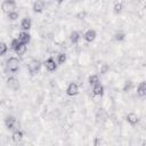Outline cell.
<instances>
[{"label": "cell", "instance_id": "cell-9", "mask_svg": "<svg viewBox=\"0 0 146 146\" xmlns=\"http://www.w3.org/2000/svg\"><path fill=\"white\" fill-rule=\"evenodd\" d=\"M92 95L94 96H102L104 94V87L100 83H97L95 86H92Z\"/></svg>", "mask_w": 146, "mask_h": 146}, {"label": "cell", "instance_id": "cell-17", "mask_svg": "<svg viewBox=\"0 0 146 146\" xmlns=\"http://www.w3.org/2000/svg\"><path fill=\"white\" fill-rule=\"evenodd\" d=\"M79 40H80V33L76 32V31H73V32L71 33V41H72L73 43H76Z\"/></svg>", "mask_w": 146, "mask_h": 146}, {"label": "cell", "instance_id": "cell-25", "mask_svg": "<svg viewBox=\"0 0 146 146\" xmlns=\"http://www.w3.org/2000/svg\"><path fill=\"white\" fill-rule=\"evenodd\" d=\"M84 16H86V13H84V11H83V13H80V14H78V17H79V18H83Z\"/></svg>", "mask_w": 146, "mask_h": 146}, {"label": "cell", "instance_id": "cell-10", "mask_svg": "<svg viewBox=\"0 0 146 146\" xmlns=\"http://www.w3.org/2000/svg\"><path fill=\"white\" fill-rule=\"evenodd\" d=\"M43 9H44V2L41 0H36L33 5V10L35 13H42Z\"/></svg>", "mask_w": 146, "mask_h": 146}, {"label": "cell", "instance_id": "cell-13", "mask_svg": "<svg viewBox=\"0 0 146 146\" xmlns=\"http://www.w3.org/2000/svg\"><path fill=\"white\" fill-rule=\"evenodd\" d=\"M26 49H27V47H26V43H23V42H19V44L17 46V48L14 50L17 55H24L25 54V51H26Z\"/></svg>", "mask_w": 146, "mask_h": 146}, {"label": "cell", "instance_id": "cell-11", "mask_svg": "<svg viewBox=\"0 0 146 146\" xmlns=\"http://www.w3.org/2000/svg\"><path fill=\"white\" fill-rule=\"evenodd\" d=\"M31 25H32V22H31V18H29V17L23 18L22 22H21V27H22L24 31L30 30V29H31Z\"/></svg>", "mask_w": 146, "mask_h": 146}, {"label": "cell", "instance_id": "cell-20", "mask_svg": "<svg viewBox=\"0 0 146 146\" xmlns=\"http://www.w3.org/2000/svg\"><path fill=\"white\" fill-rule=\"evenodd\" d=\"M122 7H123L122 2H116V3L114 5V11H115V13H120V11L122 10Z\"/></svg>", "mask_w": 146, "mask_h": 146}, {"label": "cell", "instance_id": "cell-3", "mask_svg": "<svg viewBox=\"0 0 146 146\" xmlns=\"http://www.w3.org/2000/svg\"><path fill=\"white\" fill-rule=\"evenodd\" d=\"M7 67L11 71V72H16L19 68V60L16 57H10L7 60Z\"/></svg>", "mask_w": 146, "mask_h": 146}, {"label": "cell", "instance_id": "cell-8", "mask_svg": "<svg viewBox=\"0 0 146 146\" xmlns=\"http://www.w3.org/2000/svg\"><path fill=\"white\" fill-rule=\"evenodd\" d=\"M95 38H96V32H95L94 30H88V31L84 33V35H83V39H84L87 42L94 41Z\"/></svg>", "mask_w": 146, "mask_h": 146}, {"label": "cell", "instance_id": "cell-1", "mask_svg": "<svg viewBox=\"0 0 146 146\" xmlns=\"http://www.w3.org/2000/svg\"><path fill=\"white\" fill-rule=\"evenodd\" d=\"M1 8H2V11H5L6 14H9V13L15 11L16 5H15V2H14L13 0H5V1L2 2Z\"/></svg>", "mask_w": 146, "mask_h": 146}, {"label": "cell", "instance_id": "cell-5", "mask_svg": "<svg viewBox=\"0 0 146 146\" xmlns=\"http://www.w3.org/2000/svg\"><path fill=\"white\" fill-rule=\"evenodd\" d=\"M66 94L68 96H75V95H78L79 94V87H78V84L74 83V82L70 83L68 87H67V89H66Z\"/></svg>", "mask_w": 146, "mask_h": 146}, {"label": "cell", "instance_id": "cell-22", "mask_svg": "<svg viewBox=\"0 0 146 146\" xmlns=\"http://www.w3.org/2000/svg\"><path fill=\"white\" fill-rule=\"evenodd\" d=\"M65 60H66V55L63 54V52L59 54V55H58V63H59V64H63Z\"/></svg>", "mask_w": 146, "mask_h": 146}, {"label": "cell", "instance_id": "cell-12", "mask_svg": "<svg viewBox=\"0 0 146 146\" xmlns=\"http://www.w3.org/2000/svg\"><path fill=\"white\" fill-rule=\"evenodd\" d=\"M7 84H8L9 88L15 89V90L19 88V83H18V80H17L16 78H9V79L7 80Z\"/></svg>", "mask_w": 146, "mask_h": 146}, {"label": "cell", "instance_id": "cell-21", "mask_svg": "<svg viewBox=\"0 0 146 146\" xmlns=\"http://www.w3.org/2000/svg\"><path fill=\"white\" fill-rule=\"evenodd\" d=\"M7 15H8V18H9V19H11V21H15L16 18H18V14H17L16 11L9 13V14H7Z\"/></svg>", "mask_w": 146, "mask_h": 146}, {"label": "cell", "instance_id": "cell-14", "mask_svg": "<svg viewBox=\"0 0 146 146\" xmlns=\"http://www.w3.org/2000/svg\"><path fill=\"white\" fill-rule=\"evenodd\" d=\"M137 95L139 97H144L146 95V83L145 82H140L137 89Z\"/></svg>", "mask_w": 146, "mask_h": 146}, {"label": "cell", "instance_id": "cell-19", "mask_svg": "<svg viewBox=\"0 0 146 146\" xmlns=\"http://www.w3.org/2000/svg\"><path fill=\"white\" fill-rule=\"evenodd\" d=\"M7 50H8L7 44H6L5 42H0V56L5 55V54L7 52Z\"/></svg>", "mask_w": 146, "mask_h": 146}, {"label": "cell", "instance_id": "cell-15", "mask_svg": "<svg viewBox=\"0 0 146 146\" xmlns=\"http://www.w3.org/2000/svg\"><path fill=\"white\" fill-rule=\"evenodd\" d=\"M127 120H128V122H129L130 124H136V123H138V121H139V119H138V116H137L136 113H129V114L127 115Z\"/></svg>", "mask_w": 146, "mask_h": 146}, {"label": "cell", "instance_id": "cell-2", "mask_svg": "<svg viewBox=\"0 0 146 146\" xmlns=\"http://www.w3.org/2000/svg\"><path fill=\"white\" fill-rule=\"evenodd\" d=\"M5 124H6V127H7L8 129H10V130H17L18 127H19L18 121H17L14 116H8V117L6 119V121H5Z\"/></svg>", "mask_w": 146, "mask_h": 146}, {"label": "cell", "instance_id": "cell-6", "mask_svg": "<svg viewBox=\"0 0 146 146\" xmlns=\"http://www.w3.org/2000/svg\"><path fill=\"white\" fill-rule=\"evenodd\" d=\"M44 66H46V68H47L48 71H50V72H52V71H55V70L57 68V64H56L55 59H52V58L46 59V60H44Z\"/></svg>", "mask_w": 146, "mask_h": 146}, {"label": "cell", "instance_id": "cell-7", "mask_svg": "<svg viewBox=\"0 0 146 146\" xmlns=\"http://www.w3.org/2000/svg\"><path fill=\"white\" fill-rule=\"evenodd\" d=\"M18 40H19V42H23V43H29L30 42V39H31V35H30V33L29 32H26V31H23V32H21L19 34H18V38H17Z\"/></svg>", "mask_w": 146, "mask_h": 146}, {"label": "cell", "instance_id": "cell-23", "mask_svg": "<svg viewBox=\"0 0 146 146\" xmlns=\"http://www.w3.org/2000/svg\"><path fill=\"white\" fill-rule=\"evenodd\" d=\"M18 44H19V40H18V39H14V40L11 41V48H13V50H15Z\"/></svg>", "mask_w": 146, "mask_h": 146}, {"label": "cell", "instance_id": "cell-24", "mask_svg": "<svg viewBox=\"0 0 146 146\" xmlns=\"http://www.w3.org/2000/svg\"><path fill=\"white\" fill-rule=\"evenodd\" d=\"M115 39L121 41V40L124 39V34H123V33H116V34H115Z\"/></svg>", "mask_w": 146, "mask_h": 146}, {"label": "cell", "instance_id": "cell-18", "mask_svg": "<svg viewBox=\"0 0 146 146\" xmlns=\"http://www.w3.org/2000/svg\"><path fill=\"white\" fill-rule=\"evenodd\" d=\"M89 83L91 84V86H95V84H97V83H99V78H98V75H90L89 76Z\"/></svg>", "mask_w": 146, "mask_h": 146}, {"label": "cell", "instance_id": "cell-16", "mask_svg": "<svg viewBox=\"0 0 146 146\" xmlns=\"http://www.w3.org/2000/svg\"><path fill=\"white\" fill-rule=\"evenodd\" d=\"M22 138H23V132L19 131L18 129L17 130H14V132H13V140L16 141V143H18V141L22 140Z\"/></svg>", "mask_w": 146, "mask_h": 146}, {"label": "cell", "instance_id": "cell-4", "mask_svg": "<svg viewBox=\"0 0 146 146\" xmlns=\"http://www.w3.org/2000/svg\"><path fill=\"white\" fill-rule=\"evenodd\" d=\"M40 67H41V63H40L39 60H36V59H33V60H31V62L27 64V68H29V71H30L32 74L36 73V72L40 70Z\"/></svg>", "mask_w": 146, "mask_h": 146}, {"label": "cell", "instance_id": "cell-26", "mask_svg": "<svg viewBox=\"0 0 146 146\" xmlns=\"http://www.w3.org/2000/svg\"><path fill=\"white\" fill-rule=\"evenodd\" d=\"M56 1H57V3H62L64 0H56Z\"/></svg>", "mask_w": 146, "mask_h": 146}]
</instances>
